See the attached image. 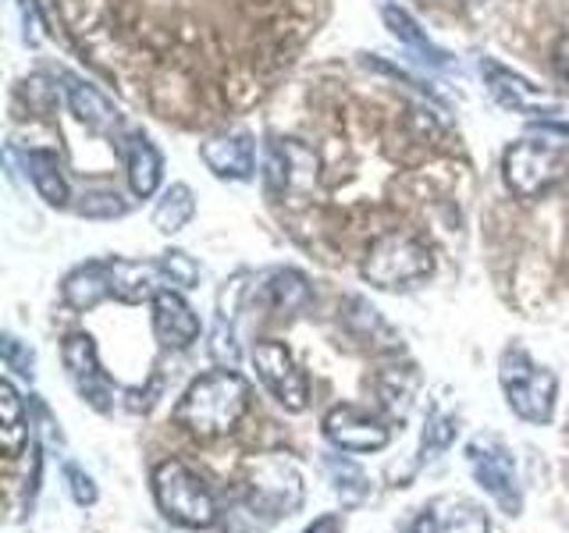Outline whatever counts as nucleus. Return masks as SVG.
Returning <instances> with one entry per match:
<instances>
[{"label":"nucleus","instance_id":"f257e3e1","mask_svg":"<svg viewBox=\"0 0 569 533\" xmlns=\"http://www.w3.org/2000/svg\"><path fill=\"white\" fill-rule=\"evenodd\" d=\"M246 409H249V384L231 366H224L203 373V378H196L186 388L182 402L174 409V420L192 438L213 441L236 431Z\"/></svg>","mask_w":569,"mask_h":533},{"label":"nucleus","instance_id":"f03ea898","mask_svg":"<svg viewBox=\"0 0 569 533\" xmlns=\"http://www.w3.org/2000/svg\"><path fill=\"white\" fill-rule=\"evenodd\" d=\"M431 266L435 260L427 242L409 235V231H385V235L370 242L367 257L360 263V274L381 292H402L431 274Z\"/></svg>","mask_w":569,"mask_h":533},{"label":"nucleus","instance_id":"7ed1b4c3","mask_svg":"<svg viewBox=\"0 0 569 533\" xmlns=\"http://www.w3.org/2000/svg\"><path fill=\"white\" fill-rule=\"evenodd\" d=\"M153 494L160 512L171 523L189 526V530H207L218 523V502L213 491L203 484L200 473H192L182 459H164L153 470Z\"/></svg>","mask_w":569,"mask_h":533},{"label":"nucleus","instance_id":"20e7f679","mask_svg":"<svg viewBox=\"0 0 569 533\" xmlns=\"http://www.w3.org/2000/svg\"><path fill=\"white\" fill-rule=\"evenodd\" d=\"M302 505V476L292 459L263 455L249 462L246 480V512L257 520V530L271 526L281 515H292Z\"/></svg>","mask_w":569,"mask_h":533},{"label":"nucleus","instance_id":"39448f33","mask_svg":"<svg viewBox=\"0 0 569 533\" xmlns=\"http://www.w3.org/2000/svg\"><path fill=\"white\" fill-rule=\"evenodd\" d=\"M498 381H502L506 402L520 420L527 423H548L556 413V373L538 366L530 360V352L520 345H509L498 363Z\"/></svg>","mask_w":569,"mask_h":533},{"label":"nucleus","instance_id":"423d86ee","mask_svg":"<svg viewBox=\"0 0 569 533\" xmlns=\"http://www.w3.org/2000/svg\"><path fill=\"white\" fill-rule=\"evenodd\" d=\"M569 171V160L559 147L541 139H520L502 153V178L512 195L520 200H533L556 189Z\"/></svg>","mask_w":569,"mask_h":533},{"label":"nucleus","instance_id":"0eeeda50","mask_svg":"<svg viewBox=\"0 0 569 533\" xmlns=\"http://www.w3.org/2000/svg\"><path fill=\"white\" fill-rule=\"evenodd\" d=\"M467 462L477 476V484L502 505V512L520 515L523 494H520V480H516V462L506 444L495 438H473L467 444Z\"/></svg>","mask_w":569,"mask_h":533},{"label":"nucleus","instance_id":"6e6552de","mask_svg":"<svg viewBox=\"0 0 569 533\" xmlns=\"http://www.w3.org/2000/svg\"><path fill=\"white\" fill-rule=\"evenodd\" d=\"M253 366L260 373V381L267 384V391L289 409V413H302L310 402V384L307 373L299 370L296 355L289 352V345L278 342V338H263V342L253 345Z\"/></svg>","mask_w":569,"mask_h":533},{"label":"nucleus","instance_id":"1a4fd4ad","mask_svg":"<svg viewBox=\"0 0 569 533\" xmlns=\"http://www.w3.org/2000/svg\"><path fill=\"white\" fill-rule=\"evenodd\" d=\"M61 360H64V370H68V381L76 384V391H79V399L93 405L97 413H111V409H114V384L100 370L93 338H89V334H68L64 345H61Z\"/></svg>","mask_w":569,"mask_h":533},{"label":"nucleus","instance_id":"9d476101","mask_svg":"<svg viewBox=\"0 0 569 533\" xmlns=\"http://www.w3.org/2000/svg\"><path fill=\"white\" fill-rule=\"evenodd\" d=\"M325 434L342 452H381L391 441L388 426L356 405H335L325 416Z\"/></svg>","mask_w":569,"mask_h":533},{"label":"nucleus","instance_id":"9b49d317","mask_svg":"<svg viewBox=\"0 0 569 533\" xmlns=\"http://www.w3.org/2000/svg\"><path fill=\"white\" fill-rule=\"evenodd\" d=\"M480 76L488 79L491 97L502 107H509V111H516V114L533 118V121H548L551 114H559V103H548L538 86H530L527 79L512 76V71L502 68V64H495V61L485 58V61H480Z\"/></svg>","mask_w":569,"mask_h":533},{"label":"nucleus","instance_id":"f8f14e48","mask_svg":"<svg viewBox=\"0 0 569 533\" xmlns=\"http://www.w3.org/2000/svg\"><path fill=\"white\" fill-rule=\"evenodd\" d=\"M107 274H111V299L124 302V306L153 302L160 292L171 289V281L160 271V263H147V260L114 257V260H107Z\"/></svg>","mask_w":569,"mask_h":533},{"label":"nucleus","instance_id":"ddd939ff","mask_svg":"<svg viewBox=\"0 0 569 533\" xmlns=\"http://www.w3.org/2000/svg\"><path fill=\"white\" fill-rule=\"evenodd\" d=\"M153 334L164 349L182 352L200 338V316L174 289H164L153 299Z\"/></svg>","mask_w":569,"mask_h":533},{"label":"nucleus","instance_id":"4468645a","mask_svg":"<svg viewBox=\"0 0 569 533\" xmlns=\"http://www.w3.org/2000/svg\"><path fill=\"white\" fill-rule=\"evenodd\" d=\"M58 76L64 82V97H68L71 114H76L89 132H97V135L121 132V114L114 111V103L107 100L97 86L82 82L79 76H71V71H58Z\"/></svg>","mask_w":569,"mask_h":533},{"label":"nucleus","instance_id":"2eb2a0df","mask_svg":"<svg viewBox=\"0 0 569 533\" xmlns=\"http://www.w3.org/2000/svg\"><path fill=\"white\" fill-rule=\"evenodd\" d=\"M203 164L228 182H246L253 174V139L246 132H231V135H213L200 147Z\"/></svg>","mask_w":569,"mask_h":533},{"label":"nucleus","instance_id":"dca6fc26","mask_svg":"<svg viewBox=\"0 0 569 533\" xmlns=\"http://www.w3.org/2000/svg\"><path fill=\"white\" fill-rule=\"evenodd\" d=\"M61 299L71 310H93L103 299H111V274H107V260H89L76 266L64 281H61Z\"/></svg>","mask_w":569,"mask_h":533},{"label":"nucleus","instance_id":"f3484780","mask_svg":"<svg viewBox=\"0 0 569 533\" xmlns=\"http://www.w3.org/2000/svg\"><path fill=\"white\" fill-rule=\"evenodd\" d=\"M124 164H129V185L139 200H150L160 185V171H164V160H160L157 147L142 135L132 132L129 142H124Z\"/></svg>","mask_w":569,"mask_h":533},{"label":"nucleus","instance_id":"a211bd4d","mask_svg":"<svg viewBox=\"0 0 569 533\" xmlns=\"http://www.w3.org/2000/svg\"><path fill=\"white\" fill-rule=\"evenodd\" d=\"M0 444H4V455L14 459L22 455L29 444V420H26V405L18 399V391L11 381H0Z\"/></svg>","mask_w":569,"mask_h":533},{"label":"nucleus","instance_id":"6ab92c4d","mask_svg":"<svg viewBox=\"0 0 569 533\" xmlns=\"http://www.w3.org/2000/svg\"><path fill=\"white\" fill-rule=\"evenodd\" d=\"M22 160H26V171L32 178L36 192H40V200L50 203V207H68V185H64L61 164H58V153L29 150Z\"/></svg>","mask_w":569,"mask_h":533},{"label":"nucleus","instance_id":"aec40b11","mask_svg":"<svg viewBox=\"0 0 569 533\" xmlns=\"http://www.w3.org/2000/svg\"><path fill=\"white\" fill-rule=\"evenodd\" d=\"M413 395H417V370L413 366H388L378 373V399L388 416L406 420L409 405H413Z\"/></svg>","mask_w":569,"mask_h":533},{"label":"nucleus","instance_id":"412c9836","mask_svg":"<svg viewBox=\"0 0 569 533\" xmlns=\"http://www.w3.org/2000/svg\"><path fill=\"white\" fill-rule=\"evenodd\" d=\"M263 292H267V306H271L274 313H281V316L299 313L313 295L307 274H299V271H274L271 278H267Z\"/></svg>","mask_w":569,"mask_h":533},{"label":"nucleus","instance_id":"4be33fe9","mask_svg":"<svg viewBox=\"0 0 569 533\" xmlns=\"http://www.w3.org/2000/svg\"><path fill=\"white\" fill-rule=\"evenodd\" d=\"M435 533H498V526L473 502H441L435 512Z\"/></svg>","mask_w":569,"mask_h":533},{"label":"nucleus","instance_id":"5701e85b","mask_svg":"<svg viewBox=\"0 0 569 533\" xmlns=\"http://www.w3.org/2000/svg\"><path fill=\"white\" fill-rule=\"evenodd\" d=\"M385 26L391 29V36H396V40H402L409 50H417L420 53V61H427V64H449V53H445L441 47H435L431 40H427V36L420 32V26L413 22V18H409L402 8H396V4H388L385 11Z\"/></svg>","mask_w":569,"mask_h":533},{"label":"nucleus","instance_id":"b1692460","mask_svg":"<svg viewBox=\"0 0 569 533\" xmlns=\"http://www.w3.org/2000/svg\"><path fill=\"white\" fill-rule=\"evenodd\" d=\"M196 213V195L189 185L174 182L164 195H160V203L153 210V228L160 235H174V231H182Z\"/></svg>","mask_w":569,"mask_h":533},{"label":"nucleus","instance_id":"393cba45","mask_svg":"<svg viewBox=\"0 0 569 533\" xmlns=\"http://www.w3.org/2000/svg\"><path fill=\"white\" fill-rule=\"evenodd\" d=\"M346 320L352 334L360 338V342H378L381 349H399V338L391 334V328L381 320V313L370 306L367 299H349L346 302Z\"/></svg>","mask_w":569,"mask_h":533},{"label":"nucleus","instance_id":"a878e982","mask_svg":"<svg viewBox=\"0 0 569 533\" xmlns=\"http://www.w3.org/2000/svg\"><path fill=\"white\" fill-rule=\"evenodd\" d=\"M325 466H328V476H331V487H335L338 497H342V502H349V505L363 502L367 491H370V480H367V473L360 466H356V462H349L342 455H331Z\"/></svg>","mask_w":569,"mask_h":533},{"label":"nucleus","instance_id":"bb28decb","mask_svg":"<svg viewBox=\"0 0 569 533\" xmlns=\"http://www.w3.org/2000/svg\"><path fill=\"white\" fill-rule=\"evenodd\" d=\"M76 213L89 221H114L129 213V200H121L114 189H86L76 203Z\"/></svg>","mask_w":569,"mask_h":533},{"label":"nucleus","instance_id":"cd10ccee","mask_svg":"<svg viewBox=\"0 0 569 533\" xmlns=\"http://www.w3.org/2000/svg\"><path fill=\"white\" fill-rule=\"evenodd\" d=\"M160 271L168 274L171 289H196L200 284V263H196L189 253H182V249H168L164 257H160Z\"/></svg>","mask_w":569,"mask_h":533},{"label":"nucleus","instance_id":"c85d7f7f","mask_svg":"<svg viewBox=\"0 0 569 533\" xmlns=\"http://www.w3.org/2000/svg\"><path fill=\"white\" fill-rule=\"evenodd\" d=\"M452 438H456V420L435 413L427 420V431H423V459H435L438 452H445Z\"/></svg>","mask_w":569,"mask_h":533},{"label":"nucleus","instance_id":"c756f323","mask_svg":"<svg viewBox=\"0 0 569 533\" xmlns=\"http://www.w3.org/2000/svg\"><path fill=\"white\" fill-rule=\"evenodd\" d=\"M210 352H213V360H218L221 366L236 370V363H239V342H236V331H231V320H221L218 316V328H213Z\"/></svg>","mask_w":569,"mask_h":533},{"label":"nucleus","instance_id":"7c9ffc66","mask_svg":"<svg viewBox=\"0 0 569 533\" xmlns=\"http://www.w3.org/2000/svg\"><path fill=\"white\" fill-rule=\"evenodd\" d=\"M0 355H4V366L22 373V378H32V366H36V355L32 349H26L22 342H18L14 334H4V342H0Z\"/></svg>","mask_w":569,"mask_h":533},{"label":"nucleus","instance_id":"2f4dec72","mask_svg":"<svg viewBox=\"0 0 569 533\" xmlns=\"http://www.w3.org/2000/svg\"><path fill=\"white\" fill-rule=\"evenodd\" d=\"M64 480H68V491H71V497H76V505H93L97 502V484H93V476L89 473H82L76 462H68L64 466Z\"/></svg>","mask_w":569,"mask_h":533},{"label":"nucleus","instance_id":"473e14b6","mask_svg":"<svg viewBox=\"0 0 569 533\" xmlns=\"http://www.w3.org/2000/svg\"><path fill=\"white\" fill-rule=\"evenodd\" d=\"M22 8V22H26V43L40 47L43 43V14H40V0H18Z\"/></svg>","mask_w":569,"mask_h":533},{"label":"nucleus","instance_id":"72a5a7b5","mask_svg":"<svg viewBox=\"0 0 569 533\" xmlns=\"http://www.w3.org/2000/svg\"><path fill=\"white\" fill-rule=\"evenodd\" d=\"M246 281H249V274H246V271H242V274H236L231 281H224L221 299H218V306H221V320H231V316H236V310H239V299H242V292H246Z\"/></svg>","mask_w":569,"mask_h":533},{"label":"nucleus","instance_id":"f704fd0d","mask_svg":"<svg viewBox=\"0 0 569 533\" xmlns=\"http://www.w3.org/2000/svg\"><path fill=\"white\" fill-rule=\"evenodd\" d=\"M551 64H556V76L562 82H569V32H562L556 40V50H551Z\"/></svg>","mask_w":569,"mask_h":533},{"label":"nucleus","instance_id":"c9c22d12","mask_svg":"<svg viewBox=\"0 0 569 533\" xmlns=\"http://www.w3.org/2000/svg\"><path fill=\"white\" fill-rule=\"evenodd\" d=\"M302 533H342V515H320V520H313V526H307Z\"/></svg>","mask_w":569,"mask_h":533},{"label":"nucleus","instance_id":"e433bc0d","mask_svg":"<svg viewBox=\"0 0 569 533\" xmlns=\"http://www.w3.org/2000/svg\"><path fill=\"white\" fill-rule=\"evenodd\" d=\"M541 124L551 132H559V135H569V124H556V121H541Z\"/></svg>","mask_w":569,"mask_h":533}]
</instances>
